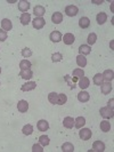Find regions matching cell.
I'll return each instance as SVG.
<instances>
[{
    "mask_svg": "<svg viewBox=\"0 0 114 152\" xmlns=\"http://www.w3.org/2000/svg\"><path fill=\"white\" fill-rule=\"evenodd\" d=\"M100 115L104 118V119H110V118H113L114 112H113V107H102L100 111H99Z\"/></svg>",
    "mask_w": 114,
    "mask_h": 152,
    "instance_id": "obj_1",
    "label": "cell"
},
{
    "mask_svg": "<svg viewBox=\"0 0 114 152\" xmlns=\"http://www.w3.org/2000/svg\"><path fill=\"white\" fill-rule=\"evenodd\" d=\"M79 136H80V138L82 141H88L92 136V132L89 128H82V129L79 132Z\"/></svg>",
    "mask_w": 114,
    "mask_h": 152,
    "instance_id": "obj_2",
    "label": "cell"
},
{
    "mask_svg": "<svg viewBox=\"0 0 114 152\" xmlns=\"http://www.w3.org/2000/svg\"><path fill=\"white\" fill-rule=\"evenodd\" d=\"M46 24V21L44 17H36L33 21H32V25H33V28L34 29H37V30H40V29H42L44 26H45Z\"/></svg>",
    "mask_w": 114,
    "mask_h": 152,
    "instance_id": "obj_3",
    "label": "cell"
},
{
    "mask_svg": "<svg viewBox=\"0 0 114 152\" xmlns=\"http://www.w3.org/2000/svg\"><path fill=\"white\" fill-rule=\"evenodd\" d=\"M79 13V8L74 6V5H70L68 7L65 8V14L70 17H73V16H76Z\"/></svg>",
    "mask_w": 114,
    "mask_h": 152,
    "instance_id": "obj_4",
    "label": "cell"
},
{
    "mask_svg": "<svg viewBox=\"0 0 114 152\" xmlns=\"http://www.w3.org/2000/svg\"><path fill=\"white\" fill-rule=\"evenodd\" d=\"M17 110L20 111V112H26L28 110H29V103H28V101H25V99H21V101H18V104H17Z\"/></svg>",
    "mask_w": 114,
    "mask_h": 152,
    "instance_id": "obj_5",
    "label": "cell"
},
{
    "mask_svg": "<svg viewBox=\"0 0 114 152\" xmlns=\"http://www.w3.org/2000/svg\"><path fill=\"white\" fill-rule=\"evenodd\" d=\"M91 151H95V152L105 151V144H104L102 141H96V142H94V144H92V150H91Z\"/></svg>",
    "mask_w": 114,
    "mask_h": 152,
    "instance_id": "obj_6",
    "label": "cell"
},
{
    "mask_svg": "<svg viewBox=\"0 0 114 152\" xmlns=\"http://www.w3.org/2000/svg\"><path fill=\"white\" fill-rule=\"evenodd\" d=\"M89 85H90V80H89V78H87V77H81V78H79V87L81 88V89H87L88 87H89Z\"/></svg>",
    "mask_w": 114,
    "mask_h": 152,
    "instance_id": "obj_7",
    "label": "cell"
},
{
    "mask_svg": "<svg viewBox=\"0 0 114 152\" xmlns=\"http://www.w3.org/2000/svg\"><path fill=\"white\" fill-rule=\"evenodd\" d=\"M1 29L4 31H10L13 29V23L10 20H8V18H4L2 21H1Z\"/></svg>",
    "mask_w": 114,
    "mask_h": 152,
    "instance_id": "obj_8",
    "label": "cell"
},
{
    "mask_svg": "<svg viewBox=\"0 0 114 152\" xmlns=\"http://www.w3.org/2000/svg\"><path fill=\"white\" fill-rule=\"evenodd\" d=\"M62 40L64 41L65 45H72L76 41V37L72 33H65L64 37H62Z\"/></svg>",
    "mask_w": 114,
    "mask_h": 152,
    "instance_id": "obj_9",
    "label": "cell"
},
{
    "mask_svg": "<svg viewBox=\"0 0 114 152\" xmlns=\"http://www.w3.org/2000/svg\"><path fill=\"white\" fill-rule=\"evenodd\" d=\"M62 37H63L62 33L57 30L53 31V32L50 33V36H49V38H50V40H52L53 42H60V41H62Z\"/></svg>",
    "mask_w": 114,
    "mask_h": 152,
    "instance_id": "obj_10",
    "label": "cell"
},
{
    "mask_svg": "<svg viewBox=\"0 0 114 152\" xmlns=\"http://www.w3.org/2000/svg\"><path fill=\"white\" fill-rule=\"evenodd\" d=\"M102 76H103V79H104L106 83H111L114 78L113 70H105L104 73H102Z\"/></svg>",
    "mask_w": 114,
    "mask_h": 152,
    "instance_id": "obj_11",
    "label": "cell"
},
{
    "mask_svg": "<svg viewBox=\"0 0 114 152\" xmlns=\"http://www.w3.org/2000/svg\"><path fill=\"white\" fill-rule=\"evenodd\" d=\"M33 14L36 15V17H42V16L46 14V9L44 6H36V7L33 8Z\"/></svg>",
    "mask_w": 114,
    "mask_h": 152,
    "instance_id": "obj_12",
    "label": "cell"
},
{
    "mask_svg": "<svg viewBox=\"0 0 114 152\" xmlns=\"http://www.w3.org/2000/svg\"><path fill=\"white\" fill-rule=\"evenodd\" d=\"M63 125H64L65 128L71 129V128L74 127V119L72 117H65L64 120H63Z\"/></svg>",
    "mask_w": 114,
    "mask_h": 152,
    "instance_id": "obj_13",
    "label": "cell"
},
{
    "mask_svg": "<svg viewBox=\"0 0 114 152\" xmlns=\"http://www.w3.org/2000/svg\"><path fill=\"white\" fill-rule=\"evenodd\" d=\"M36 87H37V83H36V81H29V83L23 85L22 87H21V89H22L23 91H30L36 89Z\"/></svg>",
    "mask_w": 114,
    "mask_h": 152,
    "instance_id": "obj_14",
    "label": "cell"
},
{
    "mask_svg": "<svg viewBox=\"0 0 114 152\" xmlns=\"http://www.w3.org/2000/svg\"><path fill=\"white\" fill-rule=\"evenodd\" d=\"M37 128H38L40 132H47L49 129V124L47 120H39L38 124H37Z\"/></svg>",
    "mask_w": 114,
    "mask_h": 152,
    "instance_id": "obj_15",
    "label": "cell"
},
{
    "mask_svg": "<svg viewBox=\"0 0 114 152\" xmlns=\"http://www.w3.org/2000/svg\"><path fill=\"white\" fill-rule=\"evenodd\" d=\"M20 76L22 77L23 79H25V80H30L31 78L33 77V72H32L31 69H25V70H21Z\"/></svg>",
    "mask_w": 114,
    "mask_h": 152,
    "instance_id": "obj_16",
    "label": "cell"
},
{
    "mask_svg": "<svg viewBox=\"0 0 114 152\" xmlns=\"http://www.w3.org/2000/svg\"><path fill=\"white\" fill-rule=\"evenodd\" d=\"M90 99V95H89V93L86 91H80L79 94H78V99L80 101V102H82V103H86V102H88Z\"/></svg>",
    "mask_w": 114,
    "mask_h": 152,
    "instance_id": "obj_17",
    "label": "cell"
},
{
    "mask_svg": "<svg viewBox=\"0 0 114 152\" xmlns=\"http://www.w3.org/2000/svg\"><path fill=\"white\" fill-rule=\"evenodd\" d=\"M100 91L104 95H107L112 91V84L111 83H103L100 85Z\"/></svg>",
    "mask_w": 114,
    "mask_h": 152,
    "instance_id": "obj_18",
    "label": "cell"
},
{
    "mask_svg": "<svg viewBox=\"0 0 114 152\" xmlns=\"http://www.w3.org/2000/svg\"><path fill=\"white\" fill-rule=\"evenodd\" d=\"M86 125V119L84 117H78L76 119H74V127L78 128V129H81Z\"/></svg>",
    "mask_w": 114,
    "mask_h": 152,
    "instance_id": "obj_19",
    "label": "cell"
},
{
    "mask_svg": "<svg viewBox=\"0 0 114 152\" xmlns=\"http://www.w3.org/2000/svg\"><path fill=\"white\" fill-rule=\"evenodd\" d=\"M96 21H97V23H98L99 25H103V24L107 21L106 13H104V12H100V13H98V14H97V16H96Z\"/></svg>",
    "mask_w": 114,
    "mask_h": 152,
    "instance_id": "obj_20",
    "label": "cell"
},
{
    "mask_svg": "<svg viewBox=\"0 0 114 152\" xmlns=\"http://www.w3.org/2000/svg\"><path fill=\"white\" fill-rule=\"evenodd\" d=\"M30 8V2L29 1H25V0H22L18 2V9L23 12V13H26Z\"/></svg>",
    "mask_w": 114,
    "mask_h": 152,
    "instance_id": "obj_21",
    "label": "cell"
},
{
    "mask_svg": "<svg viewBox=\"0 0 114 152\" xmlns=\"http://www.w3.org/2000/svg\"><path fill=\"white\" fill-rule=\"evenodd\" d=\"M89 25H90V20L88 17L84 16V17H81L79 20V26L81 29H87V28H89Z\"/></svg>",
    "mask_w": 114,
    "mask_h": 152,
    "instance_id": "obj_22",
    "label": "cell"
},
{
    "mask_svg": "<svg viewBox=\"0 0 114 152\" xmlns=\"http://www.w3.org/2000/svg\"><path fill=\"white\" fill-rule=\"evenodd\" d=\"M62 21H63V14L60 12L54 13L53 16H52V22L54 24H60V23H62Z\"/></svg>",
    "mask_w": 114,
    "mask_h": 152,
    "instance_id": "obj_23",
    "label": "cell"
},
{
    "mask_svg": "<svg viewBox=\"0 0 114 152\" xmlns=\"http://www.w3.org/2000/svg\"><path fill=\"white\" fill-rule=\"evenodd\" d=\"M79 53L80 55H88L91 53V47L89 45H81L79 47Z\"/></svg>",
    "mask_w": 114,
    "mask_h": 152,
    "instance_id": "obj_24",
    "label": "cell"
},
{
    "mask_svg": "<svg viewBox=\"0 0 114 152\" xmlns=\"http://www.w3.org/2000/svg\"><path fill=\"white\" fill-rule=\"evenodd\" d=\"M76 64L80 66V68H84L87 65V58L84 57V55H78L76 56Z\"/></svg>",
    "mask_w": 114,
    "mask_h": 152,
    "instance_id": "obj_25",
    "label": "cell"
},
{
    "mask_svg": "<svg viewBox=\"0 0 114 152\" xmlns=\"http://www.w3.org/2000/svg\"><path fill=\"white\" fill-rule=\"evenodd\" d=\"M99 127H100V130H102V132L107 133V132H110V129H111V124L107 121V120H103V121H100Z\"/></svg>",
    "mask_w": 114,
    "mask_h": 152,
    "instance_id": "obj_26",
    "label": "cell"
},
{
    "mask_svg": "<svg viewBox=\"0 0 114 152\" xmlns=\"http://www.w3.org/2000/svg\"><path fill=\"white\" fill-rule=\"evenodd\" d=\"M31 22V15L29 13H23L21 15V23L23 25H28Z\"/></svg>",
    "mask_w": 114,
    "mask_h": 152,
    "instance_id": "obj_27",
    "label": "cell"
},
{
    "mask_svg": "<svg viewBox=\"0 0 114 152\" xmlns=\"http://www.w3.org/2000/svg\"><path fill=\"white\" fill-rule=\"evenodd\" d=\"M22 132L24 135H31L32 133H33V126L31 125V124H28V125H25L24 127L22 128Z\"/></svg>",
    "mask_w": 114,
    "mask_h": 152,
    "instance_id": "obj_28",
    "label": "cell"
},
{
    "mask_svg": "<svg viewBox=\"0 0 114 152\" xmlns=\"http://www.w3.org/2000/svg\"><path fill=\"white\" fill-rule=\"evenodd\" d=\"M62 151L63 152H73L74 151V146L73 144H71L70 142H66L62 145Z\"/></svg>",
    "mask_w": 114,
    "mask_h": 152,
    "instance_id": "obj_29",
    "label": "cell"
},
{
    "mask_svg": "<svg viewBox=\"0 0 114 152\" xmlns=\"http://www.w3.org/2000/svg\"><path fill=\"white\" fill-rule=\"evenodd\" d=\"M57 99H58V94H57V93H55V91L49 93V95H48V101H49L52 104H57Z\"/></svg>",
    "mask_w": 114,
    "mask_h": 152,
    "instance_id": "obj_30",
    "label": "cell"
},
{
    "mask_svg": "<svg viewBox=\"0 0 114 152\" xmlns=\"http://www.w3.org/2000/svg\"><path fill=\"white\" fill-rule=\"evenodd\" d=\"M92 81H94V84H95V85L100 86V85L104 83V79H103L102 73H96V75H95V77H94V79H92Z\"/></svg>",
    "mask_w": 114,
    "mask_h": 152,
    "instance_id": "obj_31",
    "label": "cell"
},
{
    "mask_svg": "<svg viewBox=\"0 0 114 152\" xmlns=\"http://www.w3.org/2000/svg\"><path fill=\"white\" fill-rule=\"evenodd\" d=\"M39 143L42 146H47L50 143V140H49V137L47 136V135H41V136L39 137Z\"/></svg>",
    "mask_w": 114,
    "mask_h": 152,
    "instance_id": "obj_32",
    "label": "cell"
},
{
    "mask_svg": "<svg viewBox=\"0 0 114 152\" xmlns=\"http://www.w3.org/2000/svg\"><path fill=\"white\" fill-rule=\"evenodd\" d=\"M68 101V96L65 94H58V99H57V105H63L65 104Z\"/></svg>",
    "mask_w": 114,
    "mask_h": 152,
    "instance_id": "obj_33",
    "label": "cell"
},
{
    "mask_svg": "<svg viewBox=\"0 0 114 152\" xmlns=\"http://www.w3.org/2000/svg\"><path fill=\"white\" fill-rule=\"evenodd\" d=\"M31 66H32V64H31V62L28 61V60H22V61L20 62V68H21V70L31 69Z\"/></svg>",
    "mask_w": 114,
    "mask_h": 152,
    "instance_id": "obj_34",
    "label": "cell"
},
{
    "mask_svg": "<svg viewBox=\"0 0 114 152\" xmlns=\"http://www.w3.org/2000/svg\"><path fill=\"white\" fill-rule=\"evenodd\" d=\"M96 40H97V36H96V33H94V32H91L90 34L88 36V38H87L88 44H89V45H91V46L96 42Z\"/></svg>",
    "mask_w": 114,
    "mask_h": 152,
    "instance_id": "obj_35",
    "label": "cell"
},
{
    "mask_svg": "<svg viewBox=\"0 0 114 152\" xmlns=\"http://www.w3.org/2000/svg\"><path fill=\"white\" fill-rule=\"evenodd\" d=\"M62 58H63V55L61 53H55L52 55V61L54 63H57V62H61Z\"/></svg>",
    "mask_w": 114,
    "mask_h": 152,
    "instance_id": "obj_36",
    "label": "cell"
},
{
    "mask_svg": "<svg viewBox=\"0 0 114 152\" xmlns=\"http://www.w3.org/2000/svg\"><path fill=\"white\" fill-rule=\"evenodd\" d=\"M84 76V71L82 69H76L73 70V77H76V78H81V77Z\"/></svg>",
    "mask_w": 114,
    "mask_h": 152,
    "instance_id": "obj_37",
    "label": "cell"
},
{
    "mask_svg": "<svg viewBox=\"0 0 114 152\" xmlns=\"http://www.w3.org/2000/svg\"><path fill=\"white\" fill-rule=\"evenodd\" d=\"M31 55H32V50H31L30 48H24L22 49V56L23 57H30Z\"/></svg>",
    "mask_w": 114,
    "mask_h": 152,
    "instance_id": "obj_38",
    "label": "cell"
},
{
    "mask_svg": "<svg viewBox=\"0 0 114 152\" xmlns=\"http://www.w3.org/2000/svg\"><path fill=\"white\" fill-rule=\"evenodd\" d=\"M32 151L33 152H44V148H42V145L40 144H33L32 146Z\"/></svg>",
    "mask_w": 114,
    "mask_h": 152,
    "instance_id": "obj_39",
    "label": "cell"
},
{
    "mask_svg": "<svg viewBox=\"0 0 114 152\" xmlns=\"http://www.w3.org/2000/svg\"><path fill=\"white\" fill-rule=\"evenodd\" d=\"M7 37H8L7 32L1 29V30H0V41H5V40H7Z\"/></svg>",
    "mask_w": 114,
    "mask_h": 152,
    "instance_id": "obj_40",
    "label": "cell"
},
{
    "mask_svg": "<svg viewBox=\"0 0 114 152\" xmlns=\"http://www.w3.org/2000/svg\"><path fill=\"white\" fill-rule=\"evenodd\" d=\"M107 107H113V99H111L110 102H108V104H107Z\"/></svg>",
    "mask_w": 114,
    "mask_h": 152,
    "instance_id": "obj_41",
    "label": "cell"
},
{
    "mask_svg": "<svg viewBox=\"0 0 114 152\" xmlns=\"http://www.w3.org/2000/svg\"><path fill=\"white\" fill-rule=\"evenodd\" d=\"M94 2H95V4H96V5H99V4H102V2H103V1H102V0H100V1H94Z\"/></svg>",
    "mask_w": 114,
    "mask_h": 152,
    "instance_id": "obj_42",
    "label": "cell"
},
{
    "mask_svg": "<svg viewBox=\"0 0 114 152\" xmlns=\"http://www.w3.org/2000/svg\"><path fill=\"white\" fill-rule=\"evenodd\" d=\"M0 73H1V68H0Z\"/></svg>",
    "mask_w": 114,
    "mask_h": 152,
    "instance_id": "obj_43",
    "label": "cell"
}]
</instances>
